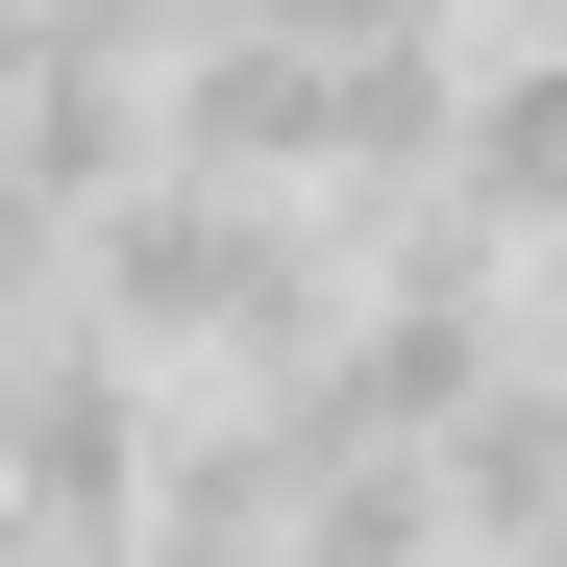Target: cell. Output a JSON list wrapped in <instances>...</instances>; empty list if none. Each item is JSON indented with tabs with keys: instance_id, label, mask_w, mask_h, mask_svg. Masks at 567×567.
Listing matches in <instances>:
<instances>
[{
	"instance_id": "obj_1",
	"label": "cell",
	"mask_w": 567,
	"mask_h": 567,
	"mask_svg": "<svg viewBox=\"0 0 567 567\" xmlns=\"http://www.w3.org/2000/svg\"><path fill=\"white\" fill-rule=\"evenodd\" d=\"M74 321H100L148 395H271V370L346 321V223L247 198V173H124V198L74 223Z\"/></svg>"
},
{
	"instance_id": "obj_4",
	"label": "cell",
	"mask_w": 567,
	"mask_h": 567,
	"mask_svg": "<svg viewBox=\"0 0 567 567\" xmlns=\"http://www.w3.org/2000/svg\"><path fill=\"white\" fill-rule=\"evenodd\" d=\"M420 198H444V223H494V247L567 223V0H518V25L444 74V173H420Z\"/></svg>"
},
{
	"instance_id": "obj_5",
	"label": "cell",
	"mask_w": 567,
	"mask_h": 567,
	"mask_svg": "<svg viewBox=\"0 0 567 567\" xmlns=\"http://www.w3.org/2000/svg\"><path fill=\"white\" fill-rule=\"evenodd\" d=\"M25 346H50V321H0V420H25Z\"/></svg>"
},
{
	"instance_id": "obj_6",
	"label": "cell",
	"mask_w": 567,
	"mask_h": 567,
	"mask_svg": "<svg viewBox=\"0 0 567 567\" xmlns=\"http://www.w3.org/2000/svg\"><path fill=\"white\" fill-rule=\"evenodd\" d=\"M444 567H468V543H444Z\"/></svg>"
},
{
	"instance_id": "obj_3",
	"label": "cell",
	"mask_w": 567,
	"mask_h": 567,
	"mask_svg": "<svg viewBox=\"0 0 567 567\" xmlns=\"http://www.w3.org/2000/svg\"><path fill=\"white\" fill-rule=\"evenodd\" d=\"M148 444H173V395L100 321H50L25 346V420H0V518H25V543H124L148 518Z\"/></svg>"
},
{
	"instance_id": "obj_2",
	"label": "cell",
	"mask_w": 567,
	"mask_h": 567,
	"mask_svg": "<svg viewBox=\"0 0 567 567\" xmlns=\"http://www.w3.org/2000/svg\"><path fill=\"white\" fill-rule=\"evenodd\" d=\"M148 0H50V25H0V173H25L50 223H100L124 173H148Z\"/></svg>"
}]
</instances>
